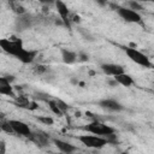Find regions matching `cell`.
Masks as SVG:
<instances>
[{
  "instance_id": "6da1fadb",
  "label": "cell",
  "mask_w": 154,
  "mask_h": 154,
  "mask_svg": "<svg viewBox=\"0 0 154 154\" xmlns=\"http://www.w3.org/2000/svg\"><path fill=\"white\" fill-rule=\"evenodd\" d=\"M0 48L5 53L14 57L16 59H18L23 64H31L35 60L36 54H37L35 51H30V49L24 48L22 40L17 38V37L0 38Z\"/></svg>"
},
{
  "instance_id": "7a4b0ae2",
  "label": "cell",
  "mask_w": 154,
  "mask_h": 154,
  "mask_svg": "<svg viewBox=\"0 0 154 154\" xmlns=\"http://www.w3.org/2000/svg\"><path fill=\"white\" fill-rule=\"evenodd\" d=\"M84 130L93 134V135H97V136H102V137H107L112 134H116V129L106 125L105 123H101L99 120H94L89 124H87L84 126Z\"/></svg>"
},
{
  "instance_id": "3957f363",
  "label": "cell",
  "mask_w": 154,
  "mask_h": 154,
  "mask_svg": "<svg viewBox=\"0 0 154 154\" xmlns=\"http://www.w3.org/2000/svg\"><path fill=\"white\" fill-rule=\"evenodd\" d=\"M124 52L128 55V58L135 64L143 66V67H152V63L149 58L144 53L138 51L136 47H124Z\"/></svg>"
},
{
  "instance_id": "8992f818",
  "label": "cell",
  "mask_w": 154,
  "mask_h": 154,
  "mask_svg": "<svg viewBox=\"0 0 154 154\" xmlns=\"http://www.w3.org/2000/svg\"><path fill=\"white\" fill-rule=\"evenodd\" d=\"M57 12L61 19V22L64 23L65 26H67V29H71V19H70V10L67 7V5L63 1V0H55L54 1Z\"/></svg>"
},
{
  "instance_id": "cb8c5ba5",
  "label": "cell",
  "mask_w": 154,
  "mask_h": 154,
  "mask_svg": "<svg viewBox=\"0 0 154 154\" xmlns=\"http://www.w3.org/2000/svg\"><path fill=\"white\" fill-rule=\"evenodd\" d=\"M78 58H79V60L81 61H87L88 60V54H85V53H78L77 54V60H78Z\"/></svg>"
},
{
  "instance_id": "5b68a950",
  "label": "cell",
  "mask_w": 154,
  "mask_h": 154,
  "mask_svg": "<svg viewBox=\"0 0 154 154\" xmlns=\"http://www.w3.org/2000/svg\"><path fill=\"white\" fill-rule=\"evenodd\" d=\"M116 11H117L118 16L128 23H138V24L142 23V17H141L140 12H136L128 7H117Z\"/></svg>"
},
{
  "instance_id": "44dd1931",
  "label": "cell",
  "mask_w": 154,
  "mask_h": 154,
  "mask_svg": "<svg viewBox=\"0 0 154 154\" xmlns=\"http://www.w3.org/2000/svg\"><path fill=\"white\" fill-rule=\"evenodd\" d=\"M55 102H57L58 107L61 109V112H63V113H65V112L67 111V108H69L67 103H65V102H64V101H61V100H55Z\"/></svg>"
},
{
  "instance_id": "9a60e30c",
  "label": "cell",
  "mask_w": 154,
  "mask_h": 154,
  "mask_svg": "<svg viewBox=\"0 0 154 154\" xmlns=\"http://www.w3.org/2000/svg\"><path fill=\"white\" fill-rule=\"evenodd\" d=\"M61 59H63V61H64L65 64H67V65L73 64V63H76V60H77V53L73 52V51L63 48V49H61Z\"/></svg>"
},
{
  "instance_id": "603a6c76",
  "label": "cell",
  "mask_w": 154,
  "mask_h": 154,
  "mask_svg": "<svg viewBox=\"0 0 154 154\" xmlns=\"http://www.w3.org/2000/svg\"><path fill=\"white\" fill-rule=\"evenodd\" d=\"M37 103L35 102V101H29V103H28V106H26V108L28 109H31V111H34V109H37Z\"/></svg>"
},
{
  "instance_id": "7402d4cb",
  "label": "cell",
  "mask_w": 154,
  "mask_h": 154,
  "mask_svg": "<svg viewBox=\"0 0 154 154\" xmlns=\"http://www.w3.org/2000/svg\"><path fill=\"white\" fill-rule=\"evenodd\" d=\"M34 71H35L36 73L41 75V73H43V72H46V71H47V67H46V66H43V65H36V66H35V69H34Z\"/></svg>"
},
{
  "instance_id": "ba28073f",
  "label": "cell",
  "mask_w": 154,
  "mask_h": 154,
  "mask_svg": "<svg viewBox=\"0 0 154 154\" xmlns=\"http://www.w3.org/2000/svg\"><path fill=\"white\" fill-rule=\"evenodd\" d=\"M12 129H13V132L19 135V136H24V137H28L31 135V129L29 128L28 124H25L24 122H20V120H17V119H10L8 120Z\"/></svg>"
},
{
  "instance_id": "83f0119b",
  "label": "cell",
  "mask_w": 154,
  "mask_h": 154,
  "mask_svg": "<svg viewBox=\"0 0 154 154\" xmlns=\"http://www.w3.org/2000/svg\"><path fill=\"white\" fill-rule=\"evenodd\" d=\"M100 6H106V4H107V1L106 0H95Z\"/></svg>"
},
{
  "instance_id": "2e32d148",
  "label": "cell",
  "mask_w": 154,
  "mask_h": 154,
  "mask_svg": "<svg viewBox=\"0 0 154 154\" xmlns=\"http://www.w3.org/2000/svg\"><path fill=\"white\" fill-rule=\"evenodd\" d=\"M47 103H48V107H49V109L54 113V114H57L58 117H61L64 113L61 112V109L58 107V105H57V102L54 101V100H49V101H47Z\"/></svg>"
},
{
  "instance_id": "d4e9b609",
  "label": "cell",
  "mask_w": 154,
  "mask_h": 154,
  "mask_svg": "<svg viewBox=\"0 0 154 154\" xmlns=\"http://www.w3.org/2000/svg\"><path fill=\"white\" fill-rule=\"evenodd\" d=\"M41 4H43V5H46V6H48V5H52V4H54V1L55 0H38Z\"/></svg>"
},
{
  "instance_id": "f1b7e54d",
  "label": "cell",
  "mask_w": 154,
  "mask_h": 154,
  "mask_svg": "<svg viewBox=\"0 0 154 154\" xmlns=\"http://www.w3.org/2000/svg\"><path fill=\"white\" fill-rule=\"evenodd\" d=\"M11 2H19V1H22V0H10Z\"/></svg>"
},
{
  "instance_id": "ac0fdd59",
  "label": "cell",
  "mask_w": 154,
  "mask_h": 154,
  "mask_svg": "<svg viewBox=\"0 0 154 154\" xmlns=\"http://www.w3.org/2000/svg\"><path fill=\"white\" fill-rule=\"evenodd\" d=\"M129 8L134 10V11H136V12L143 11V6H142L138 1H136V0H131V1H129Z\"/></svg>"
},
{
  "instance_id": "5bb4252c",
  "label": "cell",
  "mask_w": 154,
  "mask_h": 154,
  "mask_svg": "<svg viewBox=\"0 0 154 154\" xmlns=\"http://www.w3.org/2000/svg\"><path fill=\"white\" fill-rule=\"evenodd\" d=\"M113 78L116 79V82H117L118 84H120V85H123V87H131V85L135 83L134 79H132V77H131L130 75L125 73V72L119 73V75H117V76H113Z\"/></svg>"
},
{
  "instance_id": "7c38bea8",
  "label": "cell",
  "mask_w": 154,
  "mask_h": 154,
  "mask_svg": "<svg viewBox=\"0 0 154 154\" xmlns=\"http://www.w3.org/2000/svg\"><path fill=\"white\" fill-rule=\"evenodd\" d=\"M53 143L55 144V147L61 153H65V154H71V153H73V152L77 150V147H75L70 142H66V141H63V140H59V138H54L53 140Z\"/></svg>"
},
{
  "instance_id": "4fadbf2b",
  "label": "cell",
  "mask_w": 154,
  "mask_h": 154,
  "mask_svg": "<svg viewBox=\"0 0 154 154\" xmlns=\"http://www.w3.org/2000/svg\"><path fill=\"white\" fill-rule=\"evenodd\" d=\"M29 138L36 146H38V147H42V146L48 144V141H49L48 136L45 135V134H42V132H31V135L29 136Z\"/></svg>"
},
{
  "instance_id": "f546056e",
  "label": "cell",
  "mask_w": 154,
  "mask_h": 154,
  "mask_svg": "<svg viewBox=\"0 0 154 154\" xmlns=\"http://www.w3.org/2000/svg\"><path fill=\"white\" fill-rule=\"evenodd\" d=\"M136 1H138V2H140V1H144V2H146V1H153V0H136Z\"/></svg>"
},
{
  "instance_id": "8fae6325",
  "label": "cell",
  "mask_w": 154,
  "mask_h": 154,
  "mask_svg": "<svg viewBox=\"0 0 154 154\" xmlns=\"http://www.w3.org/2000/svg\"><path fill=\"white\" fill-rule=\"evenodd\" d=\"M100 67H101L102 72H105V73L108 75V76H117V75L124 72L123 66H122V65H118V64L107 63V64H102Z\"/></svg>"
},
{
  "instance_id": "484cf974",
  "label": "cell",
  "mask_w": 154,
  "mask_h": 154,
  "mask_svg": "<svg viewBox=\"0 0 154 154\" xmlns=\"http://www.w3.org/2000/svg\"><path fill=\"white\" fill-rule=\"evenodd\" d=\"M5 142L4 141H0V153H5L6 152V148H5Z\"/></svg>"
},
{
  "instance_id": "4316f807",
  "label": "cell",
  "mask_w": 154,
  "mask_h": 154,
  "mask_svg": "<svg viewBox=\"0 0 154 154\" xmlns=\"http://www.w3.org/2000/svg\"><path fill=\"white\" fill-rule=\"evenodd\" d=\"M108 84L111 85V87H117L118 85V83L116 82V79L113 78V79H111V81H108Z\"/></svg>"
},
{
  "instance_id": "30bf717a",
  "label": "cell",
  "mask_w": 154,
  "mask_h": 154,
  "mask_svg": "<svg viewBox=\"0 0 154 154\" xmlns=\"http://www.w3.org/2000/svg\"><path fill=\"white\" fill-rule=\"evenodd\" d=\"M99 106L103 109L111 111V112H120L124 109L123 105L120 102H118L114 99H102L99 101Z\"/></svg>"
},
{
  "instance_id": "d6986e66",
  "label": "cell",
  "mask_w": 154,
  "mask_h": 154,
  "mask_svg": "<svg viewBox=\"0 0 154 154\" xmlns=\"http://www.w3.org/2000/svg\"><path fill=\"white\" fill-rule=\"evenodd\" d=\"M36 119L41 123H43L45 125H53L54 124V119L52 117L48 116H41V117H36Z\"/></svg>"
},
{
  "instance_id": "52a82bcc",
  "label": "cell",
  "mask_w": 154,
  "mask_h": 154,
  "mask_svg": "<svg viewBox=\"0 0 154 154\" xmlns=\"http://www.w3.org/2000/svg\"><path fill=\"white\" fill-rule=\"evenodd\" d=\"M12 81H13L12 76H0V94L16 99V93L11 84Z\"/></svg>"
},
{
  "instance_id": "9c48e42d",
  "label": "cell",
  "mask_w": 154,
  "mask_h": 154,
  "mask_svg": "<svg viewBox=\"0 0 154 154\" xmlns=\"http://www.w3.org/2000/svg\"><path fill=\"white\" fill-rule=\"evenodd\" d=\"M34 22H35V19L31 14H28V13L18 14V17L16 19V28L18 30H25V29H29L30 26H32Z\"/></svg>"
},
{
  "instance_id": "ffe728a7",
  "label": "cell",
  "mask_w": 154,
  "mask_h": 154,
  "mask_svg": "<svg viewBox=\"0 0 154 154\" xmlns=\"http://www.w3.org/2000/svg\"><path fill=\"white\" fill-rule=\"evenodd\" d=\"M12 8H13V11H14L16 13H18V14L25 13V8H24L22 5H18L17 2H13V4H12Z\"/></svg>"
},
{
  "instance_id": "277c9868",
  "label": "cell",
  "mask_w": 154,
  "mask_h": 154,
  "mask_svg": "<svg viewBox=\"0 0 154 154\" xmlns=\"http://www.w3.org/2000/svg\"><path fill=\"white\" fill-rule=\"evenodd\" d=\"M78 141L84 144L88 148H94V149H100L102 147H105L106 144H108V140L106 137L102 136H97V135H81L78 136Z\"/></svg>"
},
{
  "instance_id": "e0dca14e",
  "label": "cell",
  "mask_w": 154,
  "mask_h": 154,
  "mask_svg": "<svg viewBox=\"0 0 154 154\" xmlns=\"http://www.w3.org/2000/svg\"><path fill=\"white\" fill-rule=\"evenodd\" d=\"M0 131H4V132H7V134H14L13 132V129L10 124L8 120H4L1 119L0 120Z\"/></svg>"
}]
</instances>
